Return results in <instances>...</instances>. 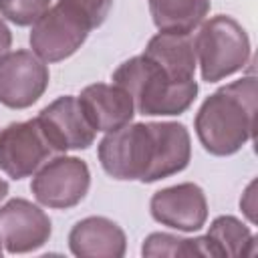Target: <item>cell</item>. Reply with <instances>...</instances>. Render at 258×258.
<instances>
[{"mask_svg": "<svg viewBox=\"0 0 258 258\" xmlns=\"http://www.w3.org/2000/svg\"><path fill=\"white\" fill-rule=\"evenodd\" d=\"M254 187H256V183L250 181V185L246 187V191L242 194V200H240V208L252 224L256 222V212H254L256 210V194H254Z\"/></svg>", "mask_w": 258, "mask_h": 258, "instance_id": "ffe728a7", "label": "cell"}, {"mask_svg": "<svg viewBox=\"0 0 258 258\" xmlns=\"http://www.w3.org/2000/svg\"><path fill=\"white\" fill-rule=\"evenodd\" d=\"M113 83L123 87L135 111L147 117H171L185 113L198 95V83L177 81L145 54L131 56L113 73Z\"/></svg>", "mask_w": 258, "mask_h": 258, "instance_id": "3957f363", "label": "cell"}, {"mask_svg": "<svg viewBox=\"0 0 258 258\" xmlns=\"http://www.w3.org/2000/svg\"><path fill=\"white\" fill-rule=\"evenodd\" d=\"M143 54L177 81H194L198 58L191 32L159 30L149 38Z\"/></svg>", "mask_w": 258, "mask_h": 258, "instance_id": "5bb4252c", "label": "cell"}, {"mask_svg": "<svg viewBox=\"0 0 258 258\" xmlns=\"http://www.w3.org/2000/svg\"><path fill=\"white\" fill-rule=\"evenodd\" d=\"M62 2H67L71 8H75L91 24L93 30L99 28L107 20L111 6H113V0H62Z\"/></svg>", "mask_w": 258, "mask_h": 258, "instance_id": "d6986e66", "label": "cell"}, {"mask_svg": "<svg viewBox=\"0 0 258 258\" xmlns=\"http://www.w3.org/2000/svg\"><path fill=\"white\" fill-rule=\"evenodd\" d=\"M6 196H8V181L0 177V202H2Z\"/></svg>", "mask_w": 258, "mask_h": 258, "instance_id": "7402d4cb", "label": "cell"}, {"mask_svg": "<svg viewBox=\"0 0 258 258\" xmlns=\"http://www.w3.org/2000/svg\"><path fill=\"white\" fill-rule=\"evenodd\" d=\"M149 212L161 226L177 232H198L208 220V200L198 183L183 181L155 191L149 202Z\"/></svg>", "mask_w": 258, "mask_h": 258, "instance_id": "8fae6325", "label": "cell"}, {"mask_svg": "<svg viewBox=\"0 0 258 258\" xmlns=\"http://www.w3.org/2000/svg\"><path fill=\"white\" fill-rule=\"evenodd\" d=\"M2 250H4V248H2V242H0V256H2Z\"/></svg>", "mask_w": 258, "mask_h": 258, "instance_id": "603a6c76", "label": "cell"}, {"mask_svg": "<svg viewBox=\"0 0 258 258\" xmlns=\"http://www.w3.org/2000/svg\"><path fill=\"white\" fill-rule=\"evenodd\" d=\"M210 258L254 256L256 238L252 230L234 216H218L204 236Z\"/></svg>", "mask_w": 258, "mask_h": 258, "instance_id": "9a60e30c", "label": "cell"}, {"mask_svg": "<svg viewBox=\"0 0 258 258\" xmlns=\"http://www.w3.org/2000/svg\"><path fill=\"white\" fill-rule=\"evenodd\" d=\"M69 248L79 258H121L127 250V238L117 222L89 216L71 228Z\"/></svg>", "mask_w": 258, "mask_h": 258, "instance_id": "4fadbf2b", "label": "cell"}, {"mask_svg": "<svg viewBox=\"0 0 258 258\" xmlns=\"http://www.w3.org/2000/svg\"><path fill=\"white\" fill-rule=\"evenodd\" d=\"M50 234V218L40 206L24 198H12L0 206V242L6 252H34L48 242Z\"/></svg>", "mask_w": 258, "mask_h": 258, "instance_id": "9c48e42d", "label": "cell"}, {"mask_svg": "<svg viewBox=\"0 0 258 258\" xmlns=\"http://www.w3.org/2000/svg\"><path fill=\"white\" fill-rule=\"evenodd\" d=\"M194 46L200 73L206 83H218L242 71L252 54L248 32L228 14L204 20L194 36Z\"/></svg>", "mask_w": 258, "mask_h": 258, "instance_id": "277c9868", "label": "cell"}, {"mask_svg": "<svg viewBox=\"0 0 258 258\" xmlns=\"http://www.w3.org/2000/svg\"><path fill=\"white\" fill-rule=\"evenodd\" d=\"M79 103L95 131H115L135 117V105L131 95L119 85L95 83L81 91Z\"/></svg>", "mask_w": 258, "mask_h": 258, "instance_id": "7c38bea8", "label": "cell"}, {"mask_svg": "<svg viewBox=\"0 0 258 258\" xmlns=\"http://www.w3.org/2000/svg\"><path fill=\"white\" fill-rule=\"evenodd\" d=\"M97 155L113 179L153 183L187 167L191 137L177 121L127 123L99 141Z\"/></svg>", "mask_w": 258, "mask_h": 258, "instance_id": "6da1fadb", "label": "cell"}, {"mask_svg": "<svg viewBox=\"0 0 258 258\" xmlns=\"http://www.w3.org/2000/svg\"><path fill=\"white\" fill-rule=\"evenodd\" d=\"M141 254L143 256H208V248H206V240L204 236L200 238H181L175 234H167V232H153L143 240L141 246Z\"/></svg>", "mask_w": 258, "mask_h": 258, "instance_id": "e0dca14e", "label": "cell"}, {"mask_svg": "<svg viewBox=\"0 0 258 258\" xmlns=\"http://www.w3.org/2000/svg\"><path fill=\"white\" fill-rule=\"evenodd\" d=\"M48 67L32 50L20 48L0 58V103L8 109H28L46 91Z\"/></svg>", "mask_w": 258, "mask_h": 258, "instance_id": "ba28073f", "label": "cell"}, {"mask_svg": "<svg viewBox=\"0 0 258 258\" xmlns=\"http://www.w3.org/2000/svg\"><path fill=\"white\" fill-rule=\"evenodd\" d=\"M91 24L67 2L58 0L30 28V48L44 62H58L73 56L87 40Z\"/></svg>", "mask_w": 258, "mask_h": 258, "instance_id": "5b68a950", "label": "cell"}, {"mask_svg": "<svg viewBox=\"0 0 258 258\" xmlns=\"http://www.w3.org/2000/svg\"><path fill=\"white\" fill-rule=\"evenodd\" d=\"M256 121V79L242 77L214 91L198 109L194 129L212 155L238 153L254 137Z\"/></svg>", "mask_w": 258, "mask_h": 258, "instance_id": "7a4b0ae2", "label": "cell"}, {"mask_svg": "<svg viewBox=\"0 0 258 258\" xmlns=\"http://www.w3.org/2000/svg\"><path fill=\"white\" fill-rule=\"evenodd\" d=\"M48 8L50 0H0V16L16 26H32Z\"/></svg>", "mask_w": 258, "mask_h": 258, "instance_id": "ac0fdd59", "label": "cell"}, {"mask_svg": "<svg viewBox=\"0 0 258 258\" xmlns=\"http://www.w3.org/2000/svg\"><path fill=\"white\" fill-rule=\"evenodd\" d=\"M91 187L89 165L73 155H54L32 177L30 189L38 204L69 210L83 202Z\"/></svg>", "mask_w": 258, "mask_h": 258, "instance_id": "8992f818", "label": "cell"}, {"mask_svg": "<svg viewBox=\"0 0 258 258\" xmlns=\"http://www.w3.org/2000/svg\"><path fill=\"white\" fill-rule=\"evenodd\" d=\"M10 44H12V32L6 26V22L0 18V58L6 52H10Z\"/></svg>", "mask_w": 258, "mask_h": 258, "instance_id": "44dd1931", "label": "cell"}, {"mask_svg": "<svg viewBox=\"0 0 258 258\" xmlns=\"http://www.w3.org/2000/svg\"><path fill=\"white\" fill-rule=\"evenodd\" d=\"M147 4L153 24L171 32H194L210 12V0H147Z\"/></svg>", "mask_w": 258, "mask_h": 258, "instance_id": "2e32d148", "label": "cell"}, {"mask_svg": "<svg viewBox=\"0 0 258 258\" xmlns=\"http://www.w3.org/2000/svg\"><path fill=\"white\" fill-rule=\"evenodd\" d=\"M36 121L58 153L87 149L97 135L79 103V97L73 95H62L48 103L36 115Z\"/></svg>", "mask_w": 258, "mask_h": 258, "instance_id": "30bf717a", "label": "cell"}, {"mask_svg": "<svg viewBox=\"0 0 258 258\" xmlns=\"http://www.w3.org/2000/svg\"><path fill=\"white\" fill-rule=\"evenodd\" d=\"M60 155L34 119L0 129V169L12 179L34 175L48 159Z\"/></svg>", "mask_w": 258, "mask_h": 258, "instance_id": "52a82bcc", "label": "cell"}]
</instances>
